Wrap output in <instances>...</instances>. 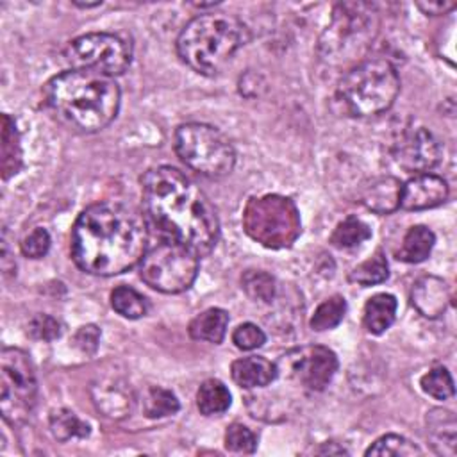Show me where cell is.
<instances>
[{
    "mask_svg": "<svg viewBox=\"0 0 457 457\" xmlns=\"http://www.w3.org/2000/svg\"><path fill=\"white\" fill-rule=\"evenodd\" d=\"M346 314V300L341 295H332L323 300L311 316V328L316 332H325L337 327Z\"/></svg>",
    "mask_w": 457,
    "mask_h": 457,
    "instance_id": "obj_28",
    "label": "cell"
},
{
    "mask_svg": "<svg viewBox=\"0 0 457 457\" xmlns=\"http://www.w3.org/2000/svg\"><path fill=\"white\" fill-rule=\"evenodd\" d=\"M448 184L443 177L418 173L402 184L400 207L405 211H425L437 207L448 198Z\"/></svg>",
    "mask_w": 457,
    "mask_h": 457,
    "instance_id": "obj_14",
    "label": "cell"
},
{
    "mask_svg": "<svg viewBox=\"0 0 457 457\" xmlns=\"http://www.w3.org/2000/svg\"><path fill=\"white\" fill-rule=\"evenodd\" d=\"M420 386H421L423 393H427L428 396H432L436 400H448L455 391L453 378L445 366H436V368L428 370L420 378Z\"/></svg>",
    "mask_w": 457,
    "mask_h": 457,
    "instance_id": "obj_32",
    "label": "cell"
},
{
    "mask_svg": "<svg viewBox=\"0 0 457 457\" xmlns=\"http://www.w3.org/2000/svg\"><path fill=\"white\" fill-rule=\"evenodd\" d=\"M455 2H446V0H439V2H418L416 7L421 9L425 14L430 16H439V14H446L452 9H455Z\"/></svg>",
    "mask_w": 457,
    "mask_h": 457,
    "instance_id": "obj_38",
    "label": "cell"
},
{
    "mask_svg": "<svg viewBox=\"0 0 457 457\" xmlns=\"http://www.w3.org/2000/svg\"><path fill=\"white\" fill-rule=\"evenodd\" d=\"M37 396L36 370L30 355L21 348L7 346L0 353V411L9 425L23 423Z\"/></svg>",
    "mask_w": 457,
    "mask_h": 457,
    "instance_id": "obj_10",
    "label": "cell"
},
{
    "mask_svg": "<svg viewBox=\"0 0 457 457\" xmlns=\"http://www.w3.org/2000/svg\"><path fill=\"white\" fill-rule=\"evenodd\" d=\"M398 93V71L386 59H364L350 66L337 84V98L353 116H375L387 111Z\"/></svg>",
    "mask_w": 457,
    "mask_h": 457,
    "instance_id": "obj_6",
    "label": "cell"
},
{
    "mask_svg": "<svg viewBox=\"0 0 457 457\" xmlns=\"http://www.w3.org/2000/svg\"><path fill=\"white\" fill-rule=\"evenodd\" d=\"M378 27L380 18L373 4H336L330 23L318 41L320 59L328 66H355L373 45Z\"/></svg>",
    "mask_w": 457,
    "mask_h": 457,
    "instance_id": "obj_5",
    "label": "cell"
},
{
    "mask_svg": "<svg viewBox=\"0 0 457 457\" xmlns=\"http://www.w3.org/2000/svg\"><path fill=\"white\" fill-rule=\"evenodd\" d=\"M179 159L207 179H221L234 170L236 150L228 137L216 127L198 121L182 123L175 130Z\"/></svg>",
    "mask_w": 457,
    "mask_h": 457,
    "instance_id": "obj_8",
    "label": "cell"
},
{
    "mask_svg": "<svg viewBox=\"0 0 457 457\" xmlns=\"http://www.w3.org/2000/svg\"><path fill=\"white\" fill-rule=\"evenodd\" d=\"M73 341L84 353H95L100 343V328L96 325H84L77 330Z\"/></svg>",
    "mask_w": 457,
    "mask_h": 457,
    "instance_id": "obj_37",
    "label": "cell"
},
{
    "mask_svg": "<svg viewBox=\"0 0 457 457\" xmlns=\"http://www.w3.org/2000/svg\"><path fill=\"white\" fill-rule=\"evenodd\" d=\"M148 243V228L129 204L102 200L87 205L71 228V257L91 275L114 277L136 266Z\"/></svg>",
    "mask_w": 457,
    "mask_h": 457,
    "instance_id": "obj_1",
    "label": "cell"
},
{
    "mask_svg": "<svg viewBox=\"0 0 457 457\" xmlns=\"http://www.w3.org/2000/svg\"><path fill=\"white\" fill-rule=\"evenodd\" d=\"M387 277H389V266H387V259L380 248L371 257H368L366 261H362L361 264L352 268V271L348 273L350 282L364 286V287L382 284L384 280H387Z\"/></svg>",
    "mask_w": 457,
    "mask_h": 457,
    "instance_id": "obj_26",
    "label": "cell"
},
{
    "mask_svg": "<svg viewBox=\"0 0 457 457\" xmlns=\"http://www.w3.org/2000/svg\"><path fill=\"white\" fill-rule=\"evenodd\" d=\"M50 234L46 228L43 227H36L30 234H27L21 243H20V248H21V253L25 257H30V259H41L48 253L50 250Z\"/></svg>",
    "mask_w": 457,
    "mask_h": 457,
    "instance_id": "obj_35",
    "label": "cell"
},
{
    "mask_svg": "<svg viewBox=\"0 0 457 457\" xmlns=\"http://www.w3.org/2000/svg\"><path fill=\"white\" fill-rule=\"evenodd\" d=\"M232 403L228 387L218 378H207L196 391V407L204 416L223 414Z\"/></svg>",
    "mask_w": 457,
    "mask_h": 457,
    "instance_id": "obj_23",
    "label": "cell"
},
{
    "mask_svg": "<svg viewBox=\"0 0 457 457\" xmlns=\"http://www.w3.org/2000/svg\"><path fill=\"white\" fill-rule=\"evenodd\" d=\"M398 302L389 293H377L364 305L362 323L370 334H384L396 318Z\"/></svg>",
    "mask_w": 457,
    "mask_h": 457,
    "instance_id": "obj_21",
    "label": "cell"
},
{
    "mask_svg": "<svg viewBox=\"0 0 457 457\" xmlns=\"http://www.w3.org/2000/svg\"><path fill=\"white\" fill-rule=\"evenodd\" d=\"M143 207L148 218L198 255L209 253L220 237V220L207 195L173 166L150 168L141 177Z\"/></svg>",
    "mask_w": 457,
    "mask_h": 457,
    "instance_id": "obj_2",
    "label": "cell"
},
{
    "mask_svg": "<svg viewBox=\"0 0 457 457\" xmlns=\"http://www.w3.org/2000/svg\"><path fill=\"white\" fill-rule=\"evenodd\" d=\"M27 332L36 341H54L61 336V323L50 314H36L27 325Z\"/></svg>",
    "mask_w": 457,
    "mask_h": 457,
    "instance_id": "obj_34",
    "label": "cell"
},
{
    "mask_svg": "<svg viewBox=\"0 0 457 457\" xmlns=\"http://www.w3.org/2000/svg\"><path fill=\"white\" fill-rule=\"evenodd\" d=\"M225 448L232 453H253L257 437L246 425L230 423L225 430Z\"/></svg>",
    "mask_w": 457,
    "mask_h": 457,
    "instance_id": "obj_33",
    "label": "cell"
},
{
    "mask_svg": "<svg viewBox=\"0 0 457 457\" xmlns=\"http://www.w3.org/2000/svg\"><path fill=\"white\" fill-rule=\"evenodd\" d=\"M395 161L409 173H428L441 161V145L425 127L407 129L395 146Z\"/></svg>",
    "mask_w": 457,
    "mask_h": 457,
    "instance_id": "obj_13",
    "label": "cell"
},
{
    "mask_svg": "<svg viewBox=\"0 0 457 457\" xmlns=\"http://www.w3.org/2000/svg\"><path fill=\"white\" fill-rule=\"evenodd\" d=\"M248 39L245 23L227 12H207L189 20L179 37V57L196 73L214 75Z\"/></svg>",
    "mask_w": 457,
    "mask_h": 457,
    "instance_id": "obj_4",
    "label": "cell"
},
{
    "mask_svg": "<svg viewBox=\"0 0 457 457\" xmlns=\"http://www.w3.org/2000/svg\"><path fill=\"white\" fill-rule=\"evenodd\" d=\"M450 302L452 293L448 284L436 275H423L412 284L411 303L428 320L439 318L448 309Z\"/></svg>",
    "mask_w": 457,
    "mask_h": 457,
    "instance_id": "obj_15",
    "label": "cell"
},
{
    "mask_svg": "<svg viewBox=\"0 0 457 457\" xmlns=\"http://www.w3.org/2000/svg\"><path fill=\"white\" fill-rule=\"evenodd\" d=\"M77 7H82V9H91V7H98V5H102V2L100 0H96V2H73Z\"/></svg>",
    "mask_w": 457,
    "mask_h": 457,
    "instance_id": "obj_40",
    "label": "cell"
},
{
    "mask_svg": "<svg viewBox=\"0 0 457 457\" xmlns=\"http://www.w3.org/2000/svg\"><path fill=\"white\" fill-rule=\"evenodd\" d=\"M402 182L396 177L384 175L371 179L361 191V204L377 214H391L400 207Z\"/></svg>",
    "mask_w": 457,
    "mask_h": 457,
    "instance_id": "obj_16",
    "label": "cell"
},
{
    "mask_svg": "<svg viewBox=\"0 0 457 457\" xmlns=\"http://www.w3.org/2000/svg\"><path fill=\"white\" fill-rule=\"evenodd\" d=\"M228 320L230 318L225 309L209 307L191 320L187 332L195 341H207V343L218 345L223 341L227 334Z\"/></svg>",
    "mask_w": 457,
    "mask_h": 457,
    "instance_id": "obj_20",
    "label": "cell"
},
{
    "mask_svg": "<svg viewBox=\"0 0 457 457\" xmlns=\"http://www.w3.org/2000/svg\"><path fill=\"white\" fill-rule=\"evenodd\" d=\"M370 237H371V228L366 221H362L357 216H346L336 225L334 232L330 234V243L336 248L345 250V248L359 246Z\"/></svg>",
    "mask_w": 457,
    "mask_h": 457,
    "instance_id": "obj_25",
    "label": "cell"
},
{
    "mask_svg": "<svg viewBox=\"0 0 457 457\" xmlns=\"http://www.w3.org/2000/svg\"><path fill=\"white\" fill-rule=\"evenodd\" d=\"M241 287L253 302L270 303L277 291V282L273 275L262 270H246L241 275Z\"/></svg>",
    "mask_w": 457,
    "mask_h": 457,
    "instance_id": "obj_30",
    "label": "cell"
},
{
    "mask_svg": "<svg viewBox=\"0 0 457 457\" xmlns=\"http://www.w3.org/2000/svg\"><path fill=\"white\" fill-rule=\"evenodd\" d=\"M48 105L75 130L93 134L105 129L120 111L121 91L114 77L71 68L45 84Z\"/></svg>",
    "mask_w": 457,
    "mask_h": 457,
    "instance_id": "obj_3",
    "label": "cell"
},
{
    "mask_svg": "<svg viewBox=\"0 0 457 457\" xmlns=\"http://www.w3.org/2000/svg\"><path fill=\"white\" fill-rule=\"evenodd\" d=\"M366 455H378V457H414L421 455V448L403 436L398 434H386L378 437L368 450Z\"/></svg>",
    "mask_w": 457,
    "mask_h": 457,
    "instance_id": "obj_31",
    "label": "cell"
},
{
    "mask_svg": "<svg viewBox=\"0 0 457 457\" xmlns=\"http://www.w3.org/2000/svg\"><path fill=\"white\" fill-rule=\"evenodd\" d=\"M71 68L93 70L109 77L125 73L132 61L130 45L111 32H87L71 39L64 50Z\"/></svg>",
    "mask_w": 457,
    "mask_h": 457,
    "instance_id": "obj_11",
    "label": "cell"
},
{
    "mask_svg": "<svg viewBox=\"0 0 457 457\" xmlns=\"http://www.w3.org/2000/svg\"><path fill=\"white\" fill-rule=\"evenodd\" d=\"M50 430L57 441H71V439H84L89 436V425L80 420L70 409H59L50 414Z\"/></svg>",
    "mask_w": 457,
    "mask_h": 457,
    "instance_id": "obj_24",
    "label": "cell"
},
{
    "mask_svg": "<svg viewBox=\"0 0 457 457\" xmlns=\"http://www.w3.org/2000/svg\"><path fill=\"white\" fill-rule=\"evenodd\" d=\"M436 243V234L425 227V225H412L400 245V250L396 252V259L409 262V264H418L423 262Z\"/></svg>",
    "mask_w": 457,
    "mask_h": 457,
    "instance_id": "obj_22",
    "label": "cell"
},
{
    "mask_svg": "<svg viewBox=\"0 0 457 457\" xmlns=\"http://www.w3.org/2000/svg\"><path fill=\"white\" fill-rule=\"evenodd\" d=\"M241 223L248 237L271 250L291 246L302 232L298 207L282 195L252 196L243 209Z\"/></svg>",
    "mask_w": 457,
    "mask_h": 457,
    "instance_id": "obj_7",
    "label": "cell"
},
{
    "mask_svg": "<svg viewBox=\"0 0 457 457\" xmlns=\"http://www.w3.org/2000/svg\"><path fill=\"white\" fill-rule=\"evenodd\" d=\"M427 437L430 439L432 448L439 455L452 457L455 453V439H457V421L452 411L446 409H432L427 412Z\"/></svg>",
    "mask_w": 457,
    "mask_h": 457,
    "instance_id": "obj_18",
    "label": "cell"
},
{
    "mask_svg": "<svg viewBox=\"0 0 457 457\" xmlns=\"http://www.w3.org/2000/svg\"><path fill=\"white\" fill-rule=\"evenodd\" d=\"M179 409H180V403L170 389L150 386L143 395V412L146 418L159 420V418L173 416Z\"/></svg>",
    "mask_w": 457,
    "mask_h": 457,
    "instance_id": "obj_29",
    "label": "cell"
},
{
    "mask_svg": "<svg viewBox=\"0 0 457 457\" xmlns=\"http://www.w3.org/2000/svg\"><path fill=\"white\" fill-rule=\"evenodd\" d=\"M111 307L127 320H139L148 312V300L130 286H118L111 291Z\"/></svg>",
    "mask_w": 457,
    "mask_h": 457,
    "instance_id": "obj_27",
    "label": "cell"
},
{
    "mask_svg": "<svg viewBox=\"0 0 457 457\" xmlns=\"http://www.w3.org/2000/svg\"><path fill=\"white\" fill-rule=\"evenodd\" d=\"M277 368L296 378L309 391H323L337 371V357L327 346L311 345L282 355Z\"/></svg>",
    "mask_w": 457,
    "mask_h": 457,
    "instance_id": "obj_12",
    "label": "cell"
},
{
    "mask_svg": "<svg viewBox=\"0 0 457 457\" xmlns=\"http://www.w3.org/2000/svg\"><path fill=\"white\" fill-rule=\"evenodd\" d=\"M0 166L2 179L7 180L16 175L23 166L21 139L16 121L9 114H2V143H0Z\"/></svg>",
    "mask_w": 457,
    "mask_h": 457,
    "instance_id": "obj_19",
    "label": "cell"
},
{
    "mask_svg": "<svg viewBox=\"0 0 457 457\" xmlns=\"http://www.w3.org/2000/svg\"><path fill=\"white\" fill-rule=\"evenodd\" d=\"M230 375L239 387L255 389L270 386L278 377V368L262 355H248L232 362Z\"/></svg>",
    "mask_w": 457,
    "mask_h": 457,
    "instance_id": "obj_17",
    "label": "cell"
},
{
    "mask_svg": "<svg viewBox=\"0 0 457 457\" xmlns=\"http://www.w3.org/2000/svg\"><path fill=\"white\" fill-rule=\"evenodd\" d=\"M198 257L191 246L177 239H166L145 252L139 275L152 289L168 295L182 293L193 286L198 275Z\"/></svg>",
    "mask_w": 457,
    "mask_h": 457,
    "instance_id": "obj_9",
    "label": "cell"
},
{
    "mask_svg": "<svg viewBox=\"0 0 457 457\" xmlns=\"http://www.w3.org/2000/svg\"><path fill=\"white\" fill-rule=\"evenodd\" d=\"M323 446H325V448H320L318 453H346V450L341 448V446H337V448H328L327 443H323Z\"/></svg>",
    "mask_w": 457,
    "mask_h": 457,
    "instance_id": "obj_39",
    "label": "cell"
},
{
    "mask_svg": "<svg viewBox=\"0 0 457 457\" xmlns=\"http://www.w3.org/2000/svg\"><path fill=\"white\" fill-rule=\"evenodd\" d=\"M232 343L239 350H255L266 343V334L255 323H241L232 332Z\"/></svg>",
    "mask_w": 457,
    "mask_h": 457,
    "instance_id": "obj_36",
    "label": "cell"
}]
</instances>
